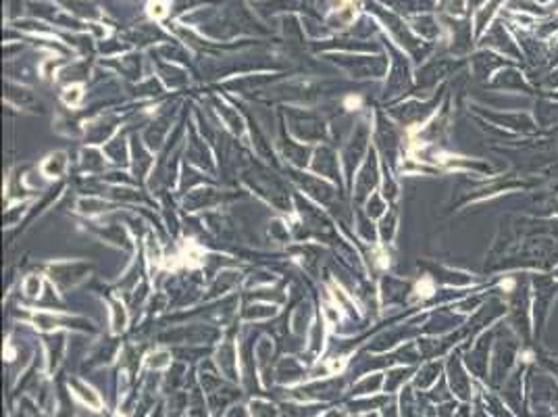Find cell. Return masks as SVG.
<instances>
[{
    "label": "cell",
    "mask_w": 558,
    "mask_h": 417,
    "mask_svg": "<svg viewBox=\"0 0 558 417\" xmlns=\"http://www.w3.org/2000/svg\"><path fill=\"white\" fill-rule=\"evenodd\" d=\"M539 3H550V0H539Z\"/></svg>",
    "instance_id": "1"
}]
</instances>
